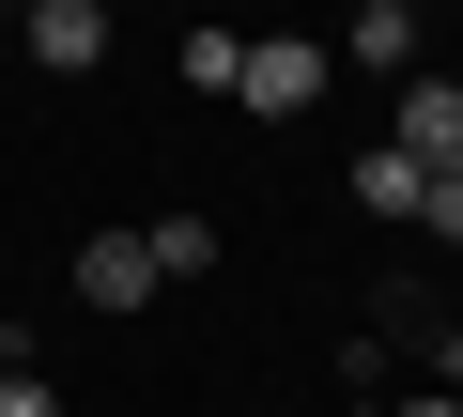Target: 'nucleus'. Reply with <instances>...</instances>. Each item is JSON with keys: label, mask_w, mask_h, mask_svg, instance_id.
<instances>
[{"label": "nucleus", "mask_w": 463, "mask_h": 417, "mask_svg": "<svg viewBox=\"0 0 463 417\" xmlns=\"http://www.w3.org/2000/svg\"><path fill=\"white\" fill-rule=\"evenodd\" d=\"M325 78H340V62H325V47H309V32H263V47H248V78H232V93H248V109H263V124H279V109H309V93H325Z\"/></svg>", "instance_id": "obj_1"}, {"label": "nucleus", "mask_w": 463, "mask_h": 417, "mask_svg": "<svg viewBox=\"0 0 463 417\" xmlns=\"http://www.w3.org/2000/svg\"><path fill=\"white\" fill-rule=\"evenodd\" d=\"M32 62L47 78H93L109 62V0H32Z\"/></svg>", "instance_id": "obj_2"}, {"label": "nucleus", "mask_w": 463, "mask_h": 417, "mask_svg": "<svg viewBox=\"0 0 463 417\" xmlns=\"http://www.w3.org/2000/svg\"><path fill=\"white\" fill-rule=\"evenodd\" d=\"M78 309H155V248L139 232H93L78 248Z\"/></svg>", "instance_id": "obj_3"}, {"label": "nucleus", "mask_w": 463, "mask_h": 417, "mask_svg": "<svg viewBox=\"0 0 463 417\" xmlns=\"http://www.w3.org/2000/svg\"><path fill=\"white\" fill-rule=\"evenodd\" d=\"M402 155L417 170H463V78H402Z\"/></svg>", "instance_id": "obj_4"}, {"label": "nucleus", "mask_w": 463, "mask_h": 417, "mask_svg": "<svg viewBox=\"0 0 463 417\" xmlns=\"http://www.w3.org/2000/svg\"><path fill=\"white\" fill-rule=\"evenodd\" d=\"M417 185H432V170H417L402 139H371V155H355V201H371L386 232H417Z\"/></svg>", "instance_id": "obj_5"}, {"label": "nucleus", "mask_w": 463, "mask_h": 417, "mask_svg": "<svg viewBox=\"0 0 463 417\" xmlns=\"http://www.w3.org/2000/svg\"><path fill=\"white\" fill-rule=\"evenodd\" d=\"M325 62H371V78H402V62H417V16H340V47H325Z\"/></svg>", "instance_id": "obj_6"}, {"label": "nucleus", "mask_w": 463, "mask_h": 417, "mask_svg": "<svg viewBox=\"0 0 463 417\" xmlns=\"http://www.w3.org/2000/svg\"><path fill=\"white\" fill-rule=\"evenodd\" d=\"M248 78V32H185V93H232Z\"/></svg>", "instance_id": "obj_7"}, {"label": "nucleus", "mask_w": 463, "mask_h": 417, "mask_svg": "<svg viewBox=\"0 0 463 417\" xmlns=\"http://www.w3.org/2000/svg\"><path fill=\"white\" fill-rule=\"evenodd\" d=\"M139 248H155V279H201V263H216V232H201V217H155Z\"/></svg>", "instance_id": "obj_8"}, {"label": "nucleus", "mask_w": 463, "mask_h": 417, "mask_svg": "<svg viewBox=\"0 0 463 417\" xmlns=\"http://www.w3.org/2000/svg\"><path fill=\"white\" fill-rule=\"evenodd\" d=\"M417 232H432V248H463V170H432V185H417Z\"/></svg>", "instance_id": "obj_9"}, {"label": "nucleus", "mask_w": 463, "mask_h": 417, "mask_svg": "<svg viewBox=\"0 0 463 417\" xmlns=\"http://www.w3.org/2000/svg\"><path fill=\"white\" fill-rule=\"evenodd\" d=\"M0 417H62V386H47L32 355H16V371H0Z\"/></svg>", "instance_id": "obj_10"}, {"label": "nucleus", "mask_w": 463, "mask_h": 417, "mask_svg": "<svg viewBox=\"0 0 463 417\" xmlns=\"http://www.w3.org/2000/svg\"><path fill=\"white\" fill-rule=\"evenodd\" d=\"M386 417H463V402H448V386H402V402H386Z\"/></svg>", "instance_id": "obj_11"}, {"label": "nucleus", "mask_w": 463, "mask_h": 417, "mask_svg": "<svg viewBox=\"0 0 463 417\" xmlns=\"http://www.w3.org/2000/svg\"><path fill=\"white\" fill-rule=\"evenodd\" d=\"M355 16H417V0H355Z\"/></svg>", "instance_id": "obj_12"}, {"label": "nucleus", "mask_w": 463, "mask_h": 417, "mask_svg": "<svg viewBox=\"0 0 463 417\" xmlns=\"http://www.w3.org/2000/svg\"><path fill=\"white\" fill-rule=\"evenodd\" d=\"M448 402H463V340H448Z\"/></svg>", "instance_id": "obj_13"}, {"label": "nucleus", "mask_w": 463, "mask_h": 417, "mask_svg": "<svg viewBox=\"0 0 463 417\" xmlns=\"http://www.w3.org/2000/svg\"><path fill=\"white\" fill-rule=\"evenodd\" d=\"M16 16H32V0H16Z\"/></svg>", "instance_id": "obj_14"}]
</instances>
